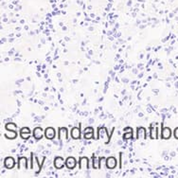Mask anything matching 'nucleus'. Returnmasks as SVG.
Wrapping results in <instances>:
<instances>
[{"instance_id": "obj_1", "label": "nucleus", "mask_w": 178, "mask_h": 178, "mask_svg": "<svg viewBox=\"0 0 178 178\" xmlns=\"http://www.w3.org/2000/svg\"><path fill=\"white\" fill-rule=\"evenodd\" d=\"M65 164H66V168H68L69 170H72L77 166V161H76V159L74 157L70 156V157H68V158H66V163H65Z\"/></svg>"}, {"instance_id": "obj_2", "label": "nucleus", "mask_w": 178, "mask_h": 178, "mask_svg": "<svg viewBox=\"0 0 178 178\" xmlns=\"http://www.w3.org/2000/svg\"><path fill=\"white\" fill-rule=\"evenodd\" d=\"M4 166H5V168H7V169H13V167L15 166V160H14V158L11 157V156L5 158V160H4Z\"/></svg>"}, {"instance_id": "obj_3", "label": "nucleus", "mask_w": 178, "mask_h": 178, "mask_svg": "<svg viewBox=\"0 0 178 178\" xmlns=\"http://www.w3.org/2000/svg\"><path fill=\"white\" fill-rule=\"evenodd\" d=\"M55 130L53 128H51V127H47L46 129V131H45V137L47 138V139H53L55 138Z\"/></svg>"}, {"instance_id": "obj_4", "label": "nucleus", "mask_w": 178, "mask_h": 178, "mask_svg": "<svg viewBox=\"0 0 178 178\" xmlns=\"http://www.w3.org/2000/svg\"><path fill=\"white\" fill-rule=\"evenodd\" d=\"M43 135H44V131L41 127H37L33 130V137L36 140H40L43 138Z\"/></svg>"}, {"instance_id": "obj_5", "label": "nucleus", "mask_w": 178, "mask_h": 178, "mask_svg": "<svg viewBox=\"0 0 178 178\" xmlns=\"http://www.w3.org/2000/svg\"><path fill=\"white\" fill-rule=\"evenodd\" d=\"M117 166V160L115 157H112V156H110L108 157L106 160V167L108 169H115Z\"/></svg>"}, {"instance_id": "obj_6", "label": "nucleus", "mask_w": 178, "mask_h": 178, "mask_svg": "<svg viewBox=\"0 0 178 178\" xmlns=\"http://www.w3.org/2000/svg\"><path fill=\"white\" fill-rule=\"evenodd\" d=\"M66 161H64L62 157H59V156H57L56 158L54 159V167L56 168V169H62L64 166H66Z\"/></svg>"}, {"instance_id": "obj_7", "label": "nucleus", "mask_w": 178, "mask_h": 178, "mask_svg": "<svg viewBox=\"0 0 178 178\" xmlns=\"http://www.w3.org/2000/svg\"><path fill=\"white\" fill-rule=\"evenodd\" d=\"M71 137L73 139H79V138H81V129L79 128V127L72 128Z\"/></svg>"}, {"instance_id": "obj_8", "label": "nucleus", "mask_w": 178, "mask_h": 178, "mask_svg": "<svg viewBox=\"0 0 178 178\" xmlns=\"http://www.w3.org/2000/svg\"><path fill=\"white\" fill-rule=\"evenodd\" d=\"M20 135L23 139H28L30 137V130L27 127H24L20 130Z\"/></svg>"}, {"instance_id": "obj_9", "label": "nucleus", "mask_w": 178, "mask_h": 178, "mask_svg": "<svg viewBox=\"0 0 178 178\" xmlns=\"http://www.w3.org/2000/svg\"><path fill=\"white\" fill-rule=\"evenodd\" d=\"M171 134H172V131L171 129L166 127V128H163L162 130V138L164 139H169L171 138Z\"/></svg>"}, {"instance_id": "obj_10", "label": "nucleus", "mask_w": 178, "mask_h": 178, "mask_svg": "<svg viewBox=\"0 0 178 178\" xmlns=\"http://www.w3.org/2000/svg\"><path fill=\"white\" fill-rule=\"evenodd\" d=\"M67 129L60 128L59 129V139H66L67 138Z\"/></svg>"}, {"instance_id": "obj_11", "label": "nucleus", "mask_w": 178, "mask_h": 178, "mask_svg": "<svg viewBox=\"0 0 178 178\" xmlns=\"http://www.w3.org/2000/svg\"><path fill=\"white\" fill-rule=\"evenodd\" d=\"M93 134H94V131H93V128H90V127H88L85 130V138L89 139V138H93Z\"/></svg>"}, {"instance_id": "obj_12", "label": "nucleus", "mask_w": 178, "mask_h": 178, "mask_svg": "<svg viewBox=\"0 0 178 178\" xmlns=\"http://www.w3.org/2000/svg\"><path fill=\"white\" fill-rule=\"evenodd\" d=\"M174 134L175 138H177V139H178V127L174 130V134Z\"/></svg>"}]
</instances>
